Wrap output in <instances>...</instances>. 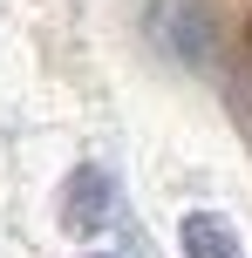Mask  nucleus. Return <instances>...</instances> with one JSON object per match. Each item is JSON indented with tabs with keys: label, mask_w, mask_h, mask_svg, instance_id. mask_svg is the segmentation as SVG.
<instances>
[{
	"label": "nucleus",
	"mask_w": 252,
	"mask_h": 258,
	"mask_svg": "<svg viewBox=\"0 0 252 258\" xmlns=\"http://www.w3.org/2000/svg\"><path fill=\"white\" fill-rule=\"evenodd\" d=\"M109 211H116V183H109V170L82 163L75 177L62 183V224H68V231H103Z\"/></svg>",
	"instance_id": "1"
},
{
	"label": "nucleus",
	"mask_w": 252,
	"mask_h": 258,
	"mask_svg": "<svg viewBox=\"0 0 252 258\" xmlns=\"http://www.w3.org/2000/svg\"><path fill=\"white\" fill-rule=\"evenodd\" d=\"M177 251H184V258H245V251H239V231H232L218 211H184V224H177Z\"/></svg>",
	"instance_id": "2"
}]
</instances>
